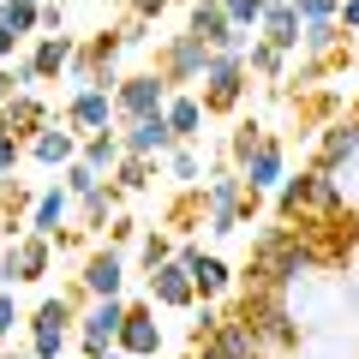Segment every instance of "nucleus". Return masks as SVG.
Returning <instances> with one entry per match:
<instances>
[{
    "label": "nucleus",
    "mask_w": 359,
    "mask_h": 359,
    "mask_svg": "<svg viewBox=\"0 0 359 359\" xmlns=\"http://www.w3.org/2000/svg\"><path fill=\"white\" fill-rule=\"evenodd\" d=\"M84 54H90V66H96V72H102V66H114L120 54H126V36H120V25H114V30H96V36L84 42Z\"/></svg>",
    "instance_id": "nucleus-33"
},
{
    "label": "nucleus",
    "mask_w": 359,
    "mask_h": 359,
    "mask_svg": "<svg viewBox=\"0 0 359 359\" xmlns=\"http://www.w3.org/2000/svg\"><path fill=\"white\" fill-rule=\"evenodd\" d=\"M174 252H180V245L168 240L162 228H150V233H144V245H138V257H144V269H162V264H168V257H174Z\"/></svg>",
    "instance_id": "nucleus-36"
},
{
    "label": "nucleus",
    "mask_w": 359,
    "mask_h": 359,
    "mask_svg": "<svg viewBox=\"0 0 359 359\" xmlns=\"http://www.w3.org/2000/svg\"><path fill=\"white\" fill-rule=\"evenodd\" d=\"M287 60H294V54H282V48H269L264 36H257L252 48H245V72L269 78V84H282V78H287Z\"/></svg>",
    "instance_id": "nucleus-28"
},
{
    "label": "nucleus",
    "mask_w": 359,
    "mask_h": 359,
    "mask_svg": "<svg viewBox=\"0 0 359 359\" xmlns=\"http://www.w3.org/2000/svg\"><path fill=\"white\" fill-rule=\"evenodd\" d=\"M323 72H330V60H311V54H306V60H299V72H294V78H299V90H306V84H318Z\"/></svg>",
    "instance_id": "nucleus-45"
},
{
    "label": "nucleus",
    "mask_w": 359,
    "mask_h": 359,
    "mask_svg": "<svg viewBox=\"0 0 359 359\" xmlns=\"http://www.w3.org/2000/svg\"><path fill=\"white\" fill-rule=\"evenodd\" d=\"M144 282H150V306H156V311H192V306H198V282H192V264H186L180 252L168 257L162 269H150Z\"/></svg>",
    "instance_id": "nucleus-7"
},
{
    "label": "nucleus",
    "mask_w": 359,
    "mask_h": 359,
    "mask_svg": "<svg viewBox=\"0 0 359 359\" xmlns=\"http://www.w3.org/2000/svg\"><path fill=\"white\" fill-rule=\"evenodd\" d=\"M72 204H78V198L66 192V186H48V192H36V210H30V233H48V240H54V233L66 228V216H72Z\"/></svg>",
    "instance_id": "nucleus-23"
},
{
    "label": "nucleus",
    "mask_w": 359,
    "mask_h": 359,
    "mask_svg": "<svg viewBox=\"0 0 359 359\" xmlns=\"http://www.w3.org/2000/svg\"><path fill=\"white\" fill-rule=\"evenodd\" d=\"M306 198H311V168L306 174H287L276 186V222H306Z\"/></svg>",
    "instance_id": "nucleus-27"
},
{
    "label": "nucleus",
    "mask_w": 359,
    "mask_h": 359,
    "mask_svg": "<svg viewBox=\"0 0 359 359\" xmlns=\"http://www.w3.org/2000/svg\"><path fill=\"white\" fill-rule=\"evenodd\" d=\"M168 6H174V0H132V18H150V25H156Z\"/></svg>",
    "instance_id": "nucleus-47"
},
{
    "label": "nucleus",
    "mask_w": 359,
    "mask_h": 359,
    "mask_svg": "<svg viewBox=\"0 0 359 359\" xmlns=\"http://www.w3.org/2000/svg\"><path fill=\"white\" fill-rule=\"evenodd\" d=\"M78 287L90 299H126V257H120V245H96L84 257V269H78Z\"/></svg>",
    "instance_id": "nucleus-9"
},
{
    "label": "nucleus",
    "mask_w": 359,
    "mask_h": 359,
    "mask_svg": "<svg viewBox=\"0 0 359 359\" xmlns=\"http://www.w3.org/2000/svg\"><path fill=\"white\" fill-rule=\"evenodd\" d=\"M6 359H36V353H30V347H25V353H13V347H6Z\"/></svg>",
    "instance_id": "nucleus-53"
},
{
    "label": "nucleus",
    "mask_w": 359,
    "mask_h": 359,
    "mask_svg": "<svg viewBox=\"0 0 359 359\" xmlns=\"http://www.w3.org/2000/svg\"><path fill=\"white\" fill-rule=\"evenodd\" d=\"M240 180H245V192L276 198V186L287 180V150H282V138H264V144H257V156L240 168Z\"/></svg>",
    "instance_id": "nucleus-14"
},
{
    "label": "nucleus",
    "mask_w": 359,
    "mask_h": 359,
    "mask_svg": "<svg viewBox=\"0 0 359 359\" xmlns=\"http://www.w3.org/2000/svg\"><path fill=\"white\" fill-rule=\"evenodd\" d=\"M150 174H156V162H150V156H126V162H120L108 180H114L120 192H144V186H150Z\"/></svg>",
    "instance_id": "nucleus-34"
},
{
    "label": "nucleus",
    "mask_w": 359,
    "mask_h": 359,
    "mask_svg": "<svg viewBox=\"0 0 359 359\" xmlns=\"http://www.w3.org/2000/svg\"><path fill=\"white\" fill-rule=\"evenodd\" d=\"M60 120H66L72 132H108V126H120L114 90H72V96H66V108H60Z\"/></svg>",
    "instance_id": "nucleus-11"
},
{
    "label": "nucleus",
    "mask_w": 359,
    "mask_h": 359,
    "mask_svg": "<svg viewBox=\"0 0 359 359\" xmlns=\"http://www.w3.org/2000/svg\"><path fill=\"white\" fill-rule=\"evenodd\" d=\"M84 156L90 168H96V174H114L120 162H126V144H120V126H108V132H84Z\"/></svg>",
    "instance_id": "nucleus-26"
},
{
    "label": "nucleus",
    "mask_w": 359,
    "mask_h": 359,
    "mask_svg": "<svg viewBox=\"0 0 359 359\" xmlns=\"http://www.w3.org/2000/svg\"><path fill=\"white\" fill-rule=\"evenodd\" d=\"M341 42H347V25H341V18H311L306 36H299V54H311V60H335Z\"/></svg>",
    "instance_id": "nucleus-25"
},
{
    "label": "nucleus",
    "mask_w": 359,
    "mask_h": 359,
    "mask_svg": "<svg viewBox=\"0 0 359 359\" xmlns=\"http://www.w3.org/2000/svg\"><path fill=\"white\" fill-rule=\"evenodd\" d=\"M120 353H126V359H156V353H162V323H156L150 299H132L126 323H120Z\"/></svg>",
    "instance_id": "nucleus-12"
},
{
    "label": "nucleus",
    "mask_w": 359,
    "mask_h": 359,
    "mask_svg": "<svg viewBox=\"0 0 359 359\" xmlns=\"http://www.w3.org/2000/svg\"><path fill=\"white\" fill-rule=\"evenodd\" d=\"M353 114H359V108H353Z\"/></svg>",
    "instance_id": "nucleus-56"
},
{
    "label": "nucleus",
    "mask_w": 359,
    "mask_h": 359,
    "mask_svg": "<svg viewBox=\"0 0 359 359\" xmlns=\"http://www.w3.org/2000/svg\"><path fill=\"white\" fill-rule=\"evenodd\" d=\"M42 78H36V66L30 60H13V90H36Z\"/></svg>",
    "instance_id": "nucleus-46"
},
{
    "label": "nucleus",
    "mask_w": 359,
    "mask_h": 359,
    "mask_svg": "<svg viewBox=\"0 0 359 359\" xmlns=\"http://www.w3.org/2000/svg\"><path fill=\"white\" fill-rule=\"evenodd\" d=\"M216 330H222V311H216V299H198V306H192V347H204Z\"/></svg>",
    "instance_id": "nucleus-37"
},
{
    "label": "nucleus",
    "mask_w": 359,
    "mask_h": 359,
    "mask_svg": "<svg viewBox=\"0 0 359 359\" xmlns=\"http://www.w3.org/2000/svg\"><path fill=\"white\" fill-rule=\"evenodd\" d=\"M25 323V306L13 299V287H0V353L13 347V330Z\"/></svg>",
    "instance_id": "nucleus-38"
},
{
    "label": "nucleus",
    "mask_w": 359,
    "mask_h": 359,
    "mask_svg": "<svg viewBox=\"0 0 359 359\" xmlns=\"http://www.w3.org/2000/svg\"><path fill=\"white\" fill-rule=\"evenodd\" d=\"M323 264L318 240H311V228H287V222H276V228L257 233L252 245V264H245V282L252 287H282V294H294L299 282H311Z\"/></svg>",
    "instance_id": "nucleus-1"
},
{
    "label": "nucleus",
    "mask_w": 359,
    "mask_h": 359,
    "mask_svg": "<svg viewBox=\"0 0 359 359\" xmlns=\"http://www.w3.org/2000/svg\"><path fill=\"white\" fill-rule=\"evenodd\" d=\"M168 180H180V186H198V174H204V162H198V144H174V150L162 156Z\"/></svg>",
    "instance_id": "nucleus-30"
},
{
    "label": "nucleus",
    "mask_w": 359,
    "mask_h": 359,
    "mask_svg": "<svg viewBox=\"0 0 359 359\" xmlns=\"http://www.w3.org/2000/svg\"><path fill=\"white\" fill-rule=\"evenodd\" d=\"M120 36H126V48H144V42H150V18H132V13H126Z\"/></svg>",
    "instance_id": "nucleus-43"
},
{
    "label": "nucleus",
    "mask_w": 359,
    "mask_h": 359,
    "mask_svg": "<svg viewBox=\"0 0 359 359\" xmlns=\"http://www.w3.org/2000/svg\"><path fill=\"white\" fill-rule=\"evenodd\" d=\"M138 233H144V228H138V222L126 216V210H120V216L108 222V245H126V240H138Z\"/></svg>",
    "instance_id": "nucleus-42"
},
{
    "label": "nucleus",
    "mask_w": 359,
    "mask_h": 359,
    "mask_svg": "<svg viewBox=\"0 0 359 359\" xmlns=\"http://www.w3.org/2000/svg\"><path fill=\"white\" fill-rule=\"evenodd\" d=\"M210 347H216L222 359H276L264 341H257V330L240 318V311H233V318H222V330L210 335Z\"/></svg>",
    "instance_id": "nucleus-19"
},
{
    "label": "nucleus",
    "mask_w": 359,
    "mask_h": 359,
    "mask_svg": "<svg viewBox=\"0 0 359 359\" xmlns=\"http://www.w3.org/2000/svg\"><path fill=\"white\" fill-rule=\"evenodd\" d=\"M120 210H126V192H120L114 180H108V186H96V192H90V198H78V216H84V233L108 228V222H114Z\"/></svg>",
    "instance_id": "nucleus-24"
},
{
    "label": "nucleus",
    "mask_w": 359,
    "mask_h": 359,
    "mask_svg": "<svg viewBox=\"0 0 359 359\" xmlns=\"http://www.w3.org/2000/svg\"><path fill=\"white\" fill-rule=\"evenodd\" d=\"M60 186H66L72 198H90L96 186H108V174H96V168H90L84 156H78V162H66V168H60Z\"/></svg>",
    "instance_id": "nucleus-32"
},
{
    "label": "nucleus",
    "mask_w": 359,
    "mask_h": 359,
    "mask_svg": "<svg viewBox=\"0 0 359 359\" xmlns=\"http://www.w3.org/2000/svg\"><path fill=\"white\" fill-rule=\"evenodd\" d=\"M192 359H222V353H216V347L204 341V347H192Z\"/></svg>",
    "instance_id": "nucleus-52"
},
{
    "label": "nucleus",
    "mask_w": 359,
    "mask_h": 359,
    "mask_svg": "<svg viewBox=\"0 0 359 359\" xmlns=\"http://www.w3.org/2000/svg\"><path fill=\"white\" fill-rule=\"evenodd\" d=\"M18 42H25V36L6 25V13H0V60H18Z\"/></svg>",
    "instance_id": "nucleus-44"
},
{
    "label": "nucleus",
    "mask_w": 359,
    "mask_h": 359,
    "mask_svg": "<svg viewBox=\"0 0 359 359\" xmlns=\"http://www.w3.org/2000/svg\"><path fill=\"white\" fill-rule=\"evenodd\" d=\"M180 257H186V264H192V282H198V299H222L233 287V264L228 257H216V252H204V245H180Z\"/></svg>",
    "instance_id": "nucleus-15"
},
{
    "label": "nucleus",
    "mask_w": 359,
    "mask_h": 359,
    "mask_svg": "<svg viewBox=\"0 0 359 359\" xmlns=\"http://www.w3.org/2000/svg\"><path fill=\"white\" fill-rule=\"evenodd\" d=\"M13 96H18V90H13V60H0V108L13 102Z\"/></svg>",
    "instance_id": "nucleus-49"
},
{
    "label": "nucleus",
    "mask_w": 359,
    "mask_h": 359,
    "mask_svg": "<svg viewBox=\"0 0 359 359\" xmlns=\"http://www.w3.org/2000/svg\"><path fill=\"white\" fill-rule=\"evenodd\" d=\"M162 114H168V126L180 132V144H198V138H204V120H210L204 96H192V90H174Z\"/></svg>",
    "instance_id": "nucleus-21"
},
{
    "label": "nucleus",
    "mask_w": 359,
    "mask_h": 359,
    "mask_svg": "<svg viewBox=\"0 0 359 359\" xmlns=\"http://www.w3.org/2000/svg\"><path fill=\"white\" fill-rule=\"evenodd\" d=\"M0 13H6V25H13L25 42L42 36V0H0Z\"/></svg>",
    "instance_id": "nucleus-29"
},
{
    "label": "nucleus",
    "mask_w": 359,
    "mask_h": 359,
    "mask_svg": "<svg viewBox=\"0 0 359 359\" xmlns=\"http://www.w3.org/2000/svg\"><path fill=\"white\" fill-rule=\"evenodd\" d=\"M222 6H228V25L252 30V36H257V25H264V13H269V0H222Z\"/></svg>",
    "instance_id": "nucleus-35"
},
{
    "label": "nucleus",
    "mask_w": 359,
    "mask_h": 359,
    "mask_svg": "<svg viewBox=\"0 0 359 359\" xmlns=\"http://www.w3.org/2000/svg\"><path fill=\"white\" fill-rule=\"evenodd\" d=\"M359 162V114H347V120H330V126L318 132V174H335L341 180L347 168Z\"/></svg>",
    "instance_id": "nucleus-10"
},
{
    "label": "nucleus",
    "mask_w": 359,
    "mask_h": 359,
    "mask_svg": "<svg viewBox=\"0 0 359 359\" xmlns=\"http://www.w3.org/2000/svg\"><path fill=\"white\" fill-rule=\"evenodd\" d=\"M18 162H25V144H18V138H0V186H13Z\"/></svg>",
    "instance_id": "nucleus-39"
},
{
    "label": "nucleus",
    "mask_w": 359,
    "mask_h": 359,
    "mask_svg": "<svg viewBox=\"0 0 359 359\" xmlns=\"http://www.w3.org/2000/svg\"><path fill=\"white\" fill-rule=\"evenodd\" d=\"M168 96H174V84H168L162 72H132V78H120V90H114V114H120V126L162 114Z\"/></svg>",
    "instance_id": "nucleus-5"
},
{
    "label": "nucleus",
    "mask_w": 359,
    "mask_h": 359,
    "mask_svg": "<svg viewBox=\"0 0 359 359\" xmlns=\"http://www.w3.org/2000/svg\"><path fill=\"white\" fill-rule=\"evenodd\" d=\"M132 299H90L84 311H78V347L84 353H96V347H120V323H126Z\"/></svg>",
    "instance_id": "nucleus-8"
},
{
    "label": "nucleus",
    "mask_w": 359,
    "mask_h": 359,
    "mask_svg": "<svg viewBox=\"0 0 359 359\" xmlns=\"http://www.w3.org/2000/svg\"><path fill=\"white\" fill-rule=\"evenodd\" d=\"M42 6H48V0H42Z\"/></svg>",
    "instance_id": "nucleus-54"
},
{
    "label": "nucleus",
    "mask_w": 359,
    "mask_h": 359,
    "mask_svg": "<svg viewBox=\"0 0 359 359\" xmlns=\"http://www.w3.org/2000/svg\"><path fill=\"white\" fill-rule=\"evenodd\" d=\"M245 102V54H210L204 66V108L210 114H233Z\"/></svg>",
    "instance_id": "nucleus-6"
},
{
    "label": "nucleus",
    "mask_w": 359,
    "mask_h": 359,
    "mask_svg": "<svg viewBox=\"0 0 359 359\" xmlns=\"http://www.w3.org/2000/svg\"><path fill=\"white\" fill-rule=\"evenodd\" d=\"M120 144H126V156H150V162H162V156L180 144V132L168 126V114H150V120L120 126Z\"/></svg>",
    "instance_id": "nucleus-13"
},
{
    "label": "nucleus",
    "mask_w": 359,
    "mask_h": 359,
    "mask_svg": "<svg viewBox=\"0 0 359 359\" xmlns=\"http://www.w3.org/2000/svg\"><path fill=\"white\" fill-rule=\"evenodd\" d=\"M72 54H78V42L66 36V30H42V36L30 42V54H25V60L36 66V78H42V84H54V78H60L66 66H72Z\"/></svg>",
    "instance_id": "nucleus-16"
},
{
    "label": "nucleus",
    "mask_w": 359,
    "mask_h": 359,
    "mask_svg": "<svg viewBox=\"0 0 359 359\" xmlns=\"http://www.w3.org/2000/svg\"><path fill=\"white\" fill-rule=\"evenodd\" d=\"M48 264H54V240L48 233H18L13 245H0V282L6 287L48 282Z\"/></svg>",
    "instance_id": "nucleus-4"
},
{
    "label": "nucleus",
    "mask_w": 359,
    "mask_h": 359,
    "mask_svg": "<svg viewBox=\"0 0 359 359\" xmlns=\"http://www.w3.org/2000/svg\"><path fill=\"white\" fill-rule=\"evenodd\" d=\"M0 287H6V282H0Z\"/></svg>",
    "instance_id": "nucleus-55"
},
{
    "label": "nucleus",
    "mask_w": 359,
    "mask_h": 359,
    "mask_svg": "<svg viewBox=\"0 0 359 359\" xmlns=\"http://www.w3.org/2000/svg\"><path fill=\"white\" fill-rule=\"evenodd\" d=\"M60 18H66V0H48L42 6V30H60Z\"/></svg>",
    "instance_id": "nucleus-48"
},
{
    "label": "nucleus",
    "mask_w": 359,
    "mask_h": 359,
    "mask_svg": "<svg viewBox=\"0 0 359 359\" xmlns=\"http://www.w3.org/2000/svg\"><path fill=\"white\" fill-rule=\"evenodd\" d=\"M84 359H126L120 347H96V353H84Z\"/></svg>",
    "instance_id": "nucleus-51"
},
{
    "label": "nucleus",
    "mask_w": 359,
    "mask_h": 359,
    "mask_svg": "<svg viewBox=\"0 0 359 359\" xmlns=\"http://www.w3.org/2000/svg\"><path fill=\"white\" fill-rule=\"evenodd\" d=\"M210 42L204 36H192V30H180V36H168L162 42V54H156V72L168 78L174 90H192V84H204V66H210Z\"/></svg>",
    "instance_id": "nucleus-3"
},
{
    "label": "nucleus",
    "mask_w": 359,
    "mask_h": 359,
    "mask_svg": "<svg viewBox=\"0 0 359 359\" xmlns=\"http://www.w3.org/2000/svg\"><path fill=\"white\" fill-rule=\"evenodd\" d=\"M257 36H264L269 48H282V54H299L306 18L294 13V0H269V13H264V25H257Z\"/></svg>",
    "instance_id": "nucleus-18"
},
{
    "label": "nucleus",
    "mask_w": 359,
    "mask_h": 359,
    "mask_svg": "<svg viewBox=\"0 0 359 359\" xmlns=\"http://www.w3.org/2000/svg\"><path fill=\"white\" fill-rule=\"evenodd\" d=\"M294 13L306 18V25L311 18H341V0H294Z\"/></svg>",
    "instance_id": "nucleus-40"
},
{
    "label": "nucleus",
    "mask_w": 359,
    "mask_h": 359,
    "mask_svg": "<svg viewBox=\"0 0 359 359\" xmlns=\"http://www.w3.org/2000/svg\"><path fill=\"white\" fill-rule=\"evenodd\" d=\"M264 138H269V132L257 126V120H240V126H233V138H228V162L245 168V162L257 156V144H264Z\"/></svg>",
    "instance_id": "nucleus-31"
},
{
    "label": "nucleus",
    "mask_w": 359,
    "mask_h": 359,
    "mask_svg": "<svg viewBox=\"0 0 359 359\" xmlns=\"http://www.w3.org/2000/svg\"><path fill=\"white\" fill-rule=\"evenodd\" d=\"M78 150H84V132L60 126V120H48V126L30 138V156H36L42 168H66V162H78Z\"/></svg>",
    "instance_id": "nucleus-17"
},
{
    "label": "nucleus",
    "mask_w": 359,
    "mask_h": 359,
    "mask_svg": "<svg viewBox=\"0 0 359 359\" xmlns=\"http://www.w3.org/2000/svg\"><path fill=\"white\" fill-rule=\"evenodd\" d=\"M48 120H54V114H48V102H42L36 90H18L13 102H6V126H13V138L25 144V150H30V138H36Z\"/></svg>",
    "instance_id": "nucleus-20"
},
{
    "label": "nucleus",
    "mask_w": 359,
    "mask_h": 359,
    "mask_svg": "<svg viewBox=\"0 0 359 359\" xmlns=\"http://www.w3.org/2000/svg\"><path fill=\"white\" fill-rule=\"evenodd\" d=\"M66 341L72 335H30V353L36 359H66Z\"/></svg>",
    "instance_id": "nucleus-41"
},
{
    "label": "nucleus",
    "mask_w": 359,
    "mask_h": 359,
    "mask_svg": "<svg viewBox=\"0 0 359 359\" xmlns=\"http://www.w3.org/2000/svg\"><path fill=\"white\" fill-rule=\"evenodd\" d=\"M240 318L257 330V341H264L269 353H294L299 347V311H294V294H282V287H252L245 282Z\"/></svg>",
    "instance_id": "nucleus-2"
},
{
    "label": "nucleus",
    "mask_w": 359,
    "mask_h": 359,
    "mask_svg": "<svg viewBox=\"0 0 359 359\" xmlns=\"http://www.w3.org/2000/svg\"><path fill=\"white\" fill-rule=\"evenodd\" d=\"M341 25H347V30H359V0H341Z\"/></svg>",
    "instance_id": "nucleus-50"
},
{
    "label": "nucleus",
    "mask_w": 359,
    "mask_h": 359,
    "mask_svg": "<svg viewBox=\"0 0 359 359\" xmlns=\"http://www.w3.org/2000/svg\"><path fill=\"white\" fill-rule=\"evenodd\" d=\"M25 330H30V335H72V330H78V306H72L66 294H48V299L25 318Z\"/></svg>",
    "instance_id": "nucleus-22"
}]
</instances>
